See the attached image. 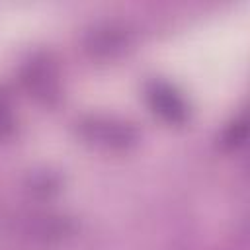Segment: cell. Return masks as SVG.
Instances as JSON below:
<instances>
[{"label":"cell","mask_w":250,"mask_h":250,"mask_svg":"<svg viewBox=\"0 0 250 250\" xmlns=\"http://www.w3.org/2000/svg\"><path fill=\"white\" fill-rule=\"evenodd\" d=\"M146 102L150 109L168 123L180 125L188 117V105L184 98L166 82H150L146 88Z\"/></svg>","instance_id":"cell-2"},{"label":"cell","mask_w":250,"mask_h":250,"mask_svg":"<svg viewBox=\"0 0 250 250\" xmlns=\"http://www.w3.org/2000/svg\"><path fill=\"white\" fill-rule=\"evenodd\" d=\"M123 39H125L123 29H117V27H113V25H105V27H102V29L92 31L88 45H90L94 51L111 53V51H115V49H119V47L123 45Z\"/></svg>","instance_id":"cell-5"},{"label":"cell","mask_w":250,"mask_h":250,"mask_svg":"<svg viewBox=\"0 0 250 250\" xmlns=\"http://www.w3.org/2000/svg\"><path fill=\"white\" fill-rule=\"evenodd\" d=\"M25 232L33 238L55 240L68 232V221L55 215H31L25 219Z\"/></svg>","instance_id":"cell-4"},{"label":"cell","mask_w":250,"mask_h":250,"mask_svg":"<svg viewBox=\"0 0 250 250\" xmlns=\"http://www.w3.org/2000/svg\"><path fill=\"white\" fill-rule=\"evenodd\" d=\"M23 82L33 92L37 98L51 100L59 92V80L53 64L47 59H35L33 62L27 64V70L23 72Z\"/></svg>","instance_id":"cell-3"},{"label":"cell","mask_w":250,"mask_h":250,"mask_svg":"<svg viewBox=\"0 0 250 250\" xmlns=\"http://www.w3.org/2000/svg\"><path fill=\"white\" fill-rule=\"evenodd\" d=\"M246 131H248V127H246V119L244 117L232 121L229 125V129L223 133V145L227 148H238L246 141Z\"/></svg>","instance_id":"cell-6"},{"label":"cell","mask_w":250,"mask_h":250,"mask_svg":"<svg viewBox=\"0 0 250 250\" xmlns=\"http://www.w3.org/2000/svg\"><path fill=\"white\" fill-rule=\"evenodd\" d=\"M16 125L14 119V111H12V104L8 100V96L0 90V139H6L12 135Z\"/></svg>","instance_id":"cell-7"},{"label":"cell","mask_w":250,"mask_h":250,"mask_svg":"<svg viewBox=\"0 0 250 250\" xmlns=\"http://www.w3.org/2000/svg\"><path fill=\"white\" fill-rule=\"evenodd\" d=\"M78 133L88 143L109 150H123L137 143V129L131 123L113 117H88L80 121Z\"/></svg>","instance_id":"cell-1"}]
</instances>
